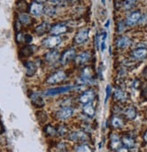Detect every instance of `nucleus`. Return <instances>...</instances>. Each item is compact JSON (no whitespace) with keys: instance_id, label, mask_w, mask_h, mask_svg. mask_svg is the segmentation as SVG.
Instances as JSON below:
<instances>
[{"instance_id":"f257e3e1","label":"nucleus","mask_w":147,"mask_h":152,"mask_svg":"<svg viewBox=\"0 0 147 152\" xmlns=\"http://www.w3.org/2000/svg\"><path fill=\"white\" fill-rule=\"evenodd\" d=\"M85 89L84 85L80 84H75V85H64V86H60V87H55L52 89H48L44 91V95L47 97H53L56 95H60L63 93H67V92L72 91H80Z\"/></svg>"},{"instance_id":"f03ea898","label":"nucleus","mask_w":147,"mask_h":152,"mask_svg":"<svg viewBox=\"0 0 147 152\" xmlns=\"http://www.w3.org/2000/svg\"><path fill=\"white\" fill-rule=\"evenodd\" d=\"M67 77H68V75H67L66 72L64 70H58V71L54 72L53 74H51L46 79L45 82L47 84H50V85L57 84V83L64 82L67 79Z\"/></svg>"},{"instance_id":"7ed1b4c3","label":"nucleus","mask_w":147,"mask_h":152,"mask_svg":"<svg viewBox=\"0 0 147 152\" xmlns=\"http://www.w3.org/2000/svg\"><path fill=\"white\" fill-rule=\"evenodd\" d=\"M62 42V38L60 35H50L43 39L42 42V45L46 49H54Z\"/></svg>"},{"instance_id":"20e7f679","label":"nucleus","mask_w":147,"mask_h":152,"mask_svg":"<svg viewBox=\"0 0 147 152\" xmlns=\"http://www.w3.org/2000/svg\"><path fill=\"white\" fill-rule=\"evenodd\" d=\"M76 56H77V52L74 48L67 49L61 54L60 58V63L61 65H67L71 62L74 61Z\"/></svg>"},{"instance_id":"39448f33","label":"nucleus","mask_w":147,"mask_h":152,"mask_svg":"<svg viewBox=\"0 0 147 152\" xmlns=\"http://www.w3.org/2000/svg\"><path fill=\"white\" fill-rule=\"evenodd\" d=\"M91 58H92V52L90 51H84L75 57L74 63L76 66H83L90 61Z\"/></svg>"},{"instance_id":"423d86ee","label":"nucleus","mask_w":147,"mask_h":152,"mask_svg":"<svg viewBox=\"0 0 147 152\" xmlns=\"http://www.w3.org/2000/svg\"><path fill=\"white\" fill-rule=\"evenodd\" d=\"M69 140H71L73 142H80V143H84L87 140H89L88 135L86 132L82 131V130H76L74 132H71V134L69 135Z\"/></svg>"},{"instance_id":"0eeeda50","label":"nucleus","mask_w":147,"mask_h":152,"mask_svg":"<svg viewBox=\"0 0 147 152\" xmlns=\"http://www.w3.org/2000/svg\"><path fill=\"white\" fill-rule=\"evenodd\" d=\"M69 30V27L67 25L62 24V23H58V24H54L52 25L50 33L53 35H60L61 36V35L67 34Z\"/></svg>"},{"instance_id":"6e6552de","label":"nucleus","mask_w":147,"mask_h":152,"mask_svg":"<svg viewBox=\"0 0 147 152\" xmlns=\"http://www.w3.org/2000/svg\"><path fill=\"white\" fill-rule=\"evenodd\" d=\"M74 114V110L71 107H63L56 112V117L60 121H67Z\"/></svg>"},{"instance_id":"1a4fd4ad","label":"nucleus","mask_w":147,"mask_h":152,"mask_svg":"<svg viewBox=\"0 0 147 152\" xmlns=\"http://www.w3.org/2000/svg\"><path fill=\"white\" fill-rule=\"evenodd\" d=\"M95 97H96V93H95L94 90L89 89V90H87L82 92L79 98V101L80 103L84 105L88 103H91L95 100Z\"/></svg>"},{"instance_id":"9d476101","label":"nucleus","mask_w":147,"mask_h":152,"mask_svg":"<svg viewBox=\"0 0 147 152\" xmlns=\"http://www.w3.org/2000/svg\"><path fill=\"white\" fill-rule=\"evenodd\" d=\"M89 35V30L88 28H82L76 34L74 37V44L77 45H80L84 44L88 38Z\"/></svg>"},{"instance_id":"9b49d317","label":"nucleus","mask_w":147,"mask_h":152,"mask_svg":"<svg viewBox=\"0 0 147 152\" xmlns=\"http://www.w3.org/2000/svg\"><path fill=\"white\" fill-rule=\"evenodd\" d=\"M141 17H142V14L140 11H134L132 12L131 14L126 17L125 19V24L127 26H135L136 25L140 20H141Z\"/></svg>"},{"instance_id":"f8f14e48","label":"nucleus","mask_w":147,"mask_h":152,"mask_svg":"<svg viewBox=\"0 0 147 152\" xmlns=\"http://www.w3.org/2000/svg\"><path fill=\"white\" fill-rule=\"evenodd\" d=\"M29 12L32 16H41L44 14V6L42 4L37 3V2H32L29 5Z\"/></svg>"},{"instance_id":"ddd939ff","label":"nucleus","mask_w":147,"mask_h":152,"mask_svg":"<svg viewBox=\"0 0 147 152\" xmlns=\"http://www.w3.org/2000/svg\"><path fill=\"white\" fill-rule=\"evenodd\" d=\"M61 55L60 52L56 49H51L44 55V59L48 63H55L56 62L60 61Z\"/></svg>"},{"instance_id":"4468645a","label":"nucleus","mask_w":147,"mask_h":152,"mask_svg":"<svg viewBox=\"0 0 147 152\" xmlns=\"http://www.w3.org/2000/svg\"><path fill=\"white\" fill-rule=\"evenodd\" d=\"M131 57L136 61H141L147 57V48H136L130 54Z\"/></svg>"},{"instance_id":"2eb2a0df","label":"nucleus","mask_w":147,"mask_h":152,"mask_svg":"<svg viewBox=\"0 0 147 152\" xmlns=\"http://www.w3.org/2000/svg\"><path fill=\"white\" fill-rule=\"evenodd\" d=\"M51 27H52V25H51L48 22H42L40 25H38L34 28V33L37 35L41 36V35H45L46 33L50 32Z\"/></svg>"},{"instance_id":"dca6fc26","label":"nucleus","mask_w":147,"mask_h":152,"mask_svg":"<svg viewBox=\"0 0 147 152\" xmlns=\"http://www.w3.org/2000/svg\"><path fill=\"white\" fill-rule=\"evenodd\" d=\"M37 51V46L35 45H26L24 46L19 51V55L21 57H29L33 55L34 52Z\"/></svg>"},{"instance_id":"f3484780","label":"nucleus","mask_w":147,"mask_h":152,"mask_svg":"<svg viewBox=\"0 0 147 152\" xmlns=\"http://www.w3.org/2000/svg\"><path fill=\"white\" fill-rule=\"evenodd\" d=\"M131 44V40L129 37L125 36V35H121L119 36L117 41H116V45L118 49H125Z\"/></svg>"},{"instance_id":"a211bd4d","label":"nucleus","mask_w":147,"mask_h":152,"mask_svg":"<svg viewBox=\"0 0 147 152\" xmlns=\"http://www.w3.org/2000/svg\"><path fill=\"white\" fill-rule=\"evenodd\" d=\"M24 67H25V74L27 77H33L37 71V66L35 63L32 61H27L24 63Z\"/></svg>"},{"instance_id":"6ab92c4d","label":"nucleus","mask_w":147,"mask_h":152,"mask_svg":"<svg viewBox=\"0 0 147 152\" xmlns=\"http://www.w3.org/2000/svg\"><path fill=\"white\" fill-rule=\"evenodd\" d=\"M31 99V102L33 103L35 107L38 108H41L44 106V101H43V98L41 96L40 93H38V92H33L32 95L30 96Z\"/></svg>"},{"instance_id":"aec40b11","label":"nucleus","mask_w":147,"mask_h":152,"mask_svg":"<svg viewBox=\"0 0 147 152\" xmlns=\"http://www.w3.org/2000/svg\"><path fill=\"white\" fill-rule=\"evenodd\" d=\"M114 98L117 102H125L127 100V93L120 87H117L114 91Z\"/></svg>"},{"instance_id":"412c9836","label":"nucleus","mask_w":147,"mask_h":152,"mask_svg":"<svg viewBox=\"0 0 147 152\" xmlns=\"http://www.w3.org/2000/svg\"><path fill=\"white\" fill-rule=\"evenodd\" d=\"M18 21L23 25L28 26L33 23V18H32V16L29 14H27V13H20L18 16Z\"/></svg>"},{"instance_id":"4be33fe9","label":"nucleus","mask_w":147,"mask_h":152,"mask_svg":"<svg viewBox=\"0 0 147 152\" xmlns=\"http://www.w3.org/2000/svg\"><path fill=\"white\" fill-rule=\"evenodd\" d=\"M124 115L125 117L129 121H133L136 118L137 115V110L134 106H129L127 107L125 110H124Z\"/></svg>"},{"instance_id":"5701e85b","label":"nucleus","mask_w":147,"mask_h":152,"mask_svg":"<svg viewBox=\"0 0 147 152\" xmlns=\"http://www.w3.org/2000/svg\"><path fill=\"white\" fill-rule=\"evenodd\" d=\"M121 144H122V142H121L119 136L116 133H113L111 135V140H110V148H111V149L117 150L121 146Z\"/></svg>"},{"instance_id":"b1692460","label":"nucleus","mask_w":147,"mask_h":152,"mask_svg":"<svg viewBox=\"0 0 147 152\" xmlns=\"http://www.w3.org/2000/svg\"><path fill=\"white\" fill-rule=\"evenodd\" d=\"M111 124L115 129H121L124 127L125 121L123 120V118H121L120 116H113L111 119Z\"/></svg>"},{"instance_id":"393cba45","label":"nucleus","mask_w":147,"mask_h":152,"mask_svg":"<svg viewBox=\"0 0 147 152\" xmlns=\"http://www.w3.org/2000/svg\"><path fill=\"white\" fill-rule=\"evenodd\" d=\"M121 142H122L123 146L126 147L127 149H133L136 146V140L130 136H125L122 138L121 140Z\"/></svg>"},{"instance_id":"a878e982","label":"nucleus","mask_w":147,"mask_h":152,"mask_svg":"<svg viewBox=\"0 0 147 152\" xmlns=\"http://www.w3.org/2000/svg\"><path fill=\"white\" fill-rule=\"evenodd\" d=\"M83 112L88 117H93L95 115V108L91 103L83 105Z\"/></svg>"},{"instance_id":"bb28decb","label":"nucleus","mask_w":147,"mask_h":152,"mask_svg":"<svg viewBox=\"0 0 147 152\" xmlns=\"http://www.w3.org/2000/svg\"><path fill=\"white\" fill-rule=\"evenodd\" d=\"M75 152H92V149L86 143H81L75 147Z\"/></svg>"},{"instance_id":"cd10ccee","label":"nucleus","mask_w":147,"mask_h":152,"mask_svg":"<svg viewBox=\"0 0 147 152\" xmlns=\"http://www.w3.org/2000/svg\"><path fill=\"white\" fill-rule=\"evenodd\" d=\"M16 6L20 13H25L27 8L29 9V6H27V3L25 2L24 0H19L16 4Z\"/></svg>"},{"instance_id":"c85d7f7f","label":"nucleus","mask_w":147,"mask_h":152,"mask_svg":"<svg viewBox=\"0 0 147 152\" xmlns=\"http://www.w3.org/2000/svg\"><path fill=\"white\" fill-rule=\"evenodd\" d=\"M44 132L50 137H54L57 134V130L54 127H53L52 125H47L44 128Z\"/></svg>"},{"instance_id":"c756f323","label":"nucleus","mask_w":147,"mask_h":152,"mask_svg":"<svg viewBox=\"0 0 147 152\" xmlns=\"http://www.w3.org/2000/svg\"><path fill=\"white\" fill-rule=\"evenodd\" d=\"M44 14L48 16H53L56 15V8L52 5L46 6V7H44Z\"/></svg>"},{"instance_id":"7c9ffc66","label":"nucleus","mask_w":147,"mask_h":152,"mask_svg":"<svg viewBox=\"0 0 147 152\" xmlns=\"http://www.w3.org/2000/svg\"><path fill=\"white\" fill-rule=\"evenodd\" d=\"M126 24L125 21H119L117 23V33L118 34H122L123 32H125V28H126Z\"/></svg>"},{"instance_id":"2f4dec72","label":"nucleus","mask_w":147,"mask_h":152,"mask_svg":"<svg viewBox=\"0 0 147 152\" xmlns=\"http://www.w3.org/2000/svg\"><path fill=\"white\" fill-rule=\"evenodd\" d=\"M136 2L137 0H125V2L123 5L125 6V8L128 10V9H131Z\"/></svg>"},{"instance_id":"473e14b6","label":"nucleus","mask_w":147,"mask_h":152,"mask_svg":"<svg viewBox=\"0 0 147 152\" xmlns=\"http://www.w3.org/2000/svg\"><path fill=\"white\" fill-rule=\"evenodd\" d=\"M67 132H68V130H67L66 126H64V125H61V126H59L58 130H57V134H59L60 136L66 135Z\"/></svg>"},{"instance_id":"72a5a7b5","label":"nucleus","mask_w":147,"mask_h":152,"mask_svg":"<svg viewBox=\"0 0 147 152\" xmlns=\"http://www.w3.org/2000/svg\"><path fill=\"white\" fill-rule=\"evenodd\" d=\"M111 93H112V87H111V85L108 84L107 86V88H106V97H105V102H105V104L107 102L108 99L110 98Z\"/></svg>"},{"instance_id":"f704fd0d","label":"nucleus","mask_w":147,"mask_h":152,"mask_svg":"<svg viewBox=\"0 0 147 152\" xmlns=\"http://www.w3.org/2000/svg\"><path fill=\"white\" fill-rule=\"evenodd\" d=\"M16 43L17 44L24 43V35L23 34L22 32H18L17 34H16Z\"/></svg>"},{"instance_id":"c9c22d12","label":"nucleus","mask_w":147,"mask_h":152,"mask_svg":"<svg viewBox=\"0 0 147 152\" xmlns=\"http://www.w3.org/2000/svg\"><path fill=\"white\" fill-rule=\"evenodd\" d=\"M24 42L26 44H31L32 42H33V36L29 34L24 35Z\"/></svg>"},{"instance_id":"e433bc0d","label":"nucleus","mask_w":147,"mask_h":152,"mask_svg":"<svg viewBox=\"0 0 147 152\" xmlns=\"http://www.w3.org/2000/svg\"><path fill=\"white\" fill-rule=\"evenodd\" d=\"M21 27H22V24L19 22L18 20L17 21H16V23H15V29H16V31L18 33V32H20V30H21Z\"/></svg>"},{"instance_id":"4c0bfd02","label":"nucleus","mask_w":147,"mask_h":152,"mask_svg":"<svg viewBox=\"0 0 147 152\" xmlns=\"http://www.w3.org/2000/svg\"><path fill=\"white\" fill-rule=\"evenodd\" d=\"M128 149H127V148L125 147V146H120V147L117 149V152H129Z\"/></svg>"},{"instance_id":"58836bf2","label":"nucleus","mask_w":147,"mask_h":152,"mask_svg":"<svg viewBox=\"0 0 147 152\" xmlns=\"http://www.w3.org/2000/svg\"><path fill=\"white\" fill-rule=\"evenodd\" d=\"M106 49V41H101L100 43V50L101 52H104Z\"/></svg>"},{"instance_id":"ea45409f","label":"nucleus","mask_w":147,"mask_h":152,"mask_svg":"<svg viewBox=\"0 0 147 152\" xmlns=\"http://www.w3.org/2000/svg\"><path fill=\"white\" fill-rule=\"evenodd\" d=\"M133 85H134V87H135L136 89L139 88V86H140V81H139V80H137V79H136V80L134 81Z\"/></svg>"},{"instance_id":"a19ab883","label":"nucleus","mask_w":147,"mask_h":152,"mask_svg":"<svg viewBox=\"0 0 147 152\" xmlns=\"http://www.w3.org/2000/svg\"><path fill=\"white\" fill-rule=\"evenodd\" d=\"M47 0H34V2H37V3H40V4H43L45 3Z\"/></svg>"},{"instance_id":"79ce46f5","label":"nucleus","mask_w":147,"mask_h":152,"mask_svg":"<svg viewBox=\"0 0 147 152\" xmlns=\"http://www.w3.org/2000/svg\"><path fill=\"white\" fill-rule=\"evenodd\" d=\"M144 140L147 143V130L144 132Z\"/></svg>"},{"instance_id":"37998d69","label":"nucleus","mask_w":147,"mask_h":152,"mask_svg":"<svg viewBox=\"0 0 147 152\" xmlns=\"http://www.w3.org/2000/svg\"><path fill=\"white\" fill-rule=\"evenodd\" d=\"M109 25H110V20H109V19H108V20L107 21V23L105 24V27H106V28L109 27Z\"/></svg>"},{"instance_id":"c03bdc74","label":"nucleus","mask_w":147,"mask_h":152,"mask_svg":"<svg viewBox=\"0 0 147 152\" xmlns=\"http://www.w3.org/2000/svg\"><path fill=\"white\" fill-rule=\"evenodd\" d=\"M3 131H4V128H3V125H2L1 121H0V134H2Z\"/></svg>"},{"instance_id":"a18cd8bd","label":"nucleus","mask_w":147,"mask_h":152,"mask_svg":"<svg viewBox=\"0 0 147 152\" xmlns=\"http://www.w3.org/2000/svg\"><path fill=\"white\" fill-rule=\"evenodd\" d=\"M51 1H53V2H59V1H61V0H51Z\"/></svg>"},{"instance_id":"49530a36","label":"nucleus","mask_w":147,"mask_h":152,"mask_svg":"<svg viewBox=\"0 0 147 152\" xmlns=\"http://www.w3.org/2000/svg\"><path fill=\"white\" fill-rule=\"evenodd\" d=\"M102 4L105 5V4H106V0H102Z\"/></svg>"}]
</instances>
